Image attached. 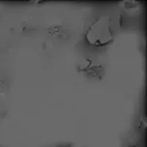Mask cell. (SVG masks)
Returning <instances> with one entry per match:
<instances>
[{"label": "cell", "mask_w": 147, "mask_h": 147, "mask_svg": "<svg viewBox=\"0 0 147 147\" xmlns=\"http://www.w3.org/2000/svg\"><path fill=\"white\" fill-rule=\"evenodd\" d=\"M114 39L111 28V19L109 16H102L97 19L90 28L86 34V40L92 46H104Z\"/></svg>", "instance_id": "6da1fadb"}]
</instances>
